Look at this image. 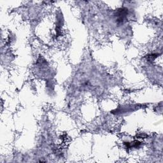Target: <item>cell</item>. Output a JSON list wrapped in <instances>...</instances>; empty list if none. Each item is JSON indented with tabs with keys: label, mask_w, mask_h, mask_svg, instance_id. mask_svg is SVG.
<instances>
[{
	"label": "cell",
	"mask_w": 163,
	"mask_h": 163,
	"mask_svg": "<svg viewBox=\"0 0 163 163\" xmlns=\"http://www.w3.org/2000/svg\"><path fill=\"white\" fill-rule=\"evenodd\" d=\"M128 14V10L126 8H120L117 11V20L119 22H122L124 19L126 17V15Z\"/></svg>",
	"instance_id": "obj_1"
}]
</instances>
